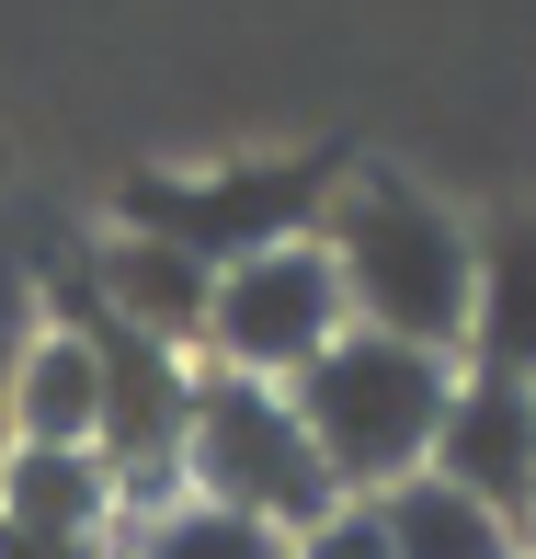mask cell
Returning <instances> with one entry per match:
<instances>
[{
	"label": "cell",
	"instance_id": "cell-1",
	"mask_svg": "<svg viewBox=\"0 0 536 559\" xmlns=\"http://www.w3.org/2000/svg\"><path fill=\"white\" fill-rule=\"evenodd\" d=\"M320 251H331V274H343L354 332L422 343V354L456 366L468 286H479V228H456L422 183H400V171H343L331 206H320Z\"/></svg>",
	"mask_w": 536,
	"mask_h": 559
},
{
	"label": "cell",
	"instance_id": "cell-2",
	"mask_svg": "<svg viewBox=\"0 0 536 559\" xmlns=\"http://www.w3.org/2000/svg\"><path fill=\"white\" fill-rule=\"evenodd\" d=\"M286 400H297V423H309L331 491H343V502H377V491H400V479L433 468L456 366L422 354V343H389V332H343Z\"/></svg>",
	"mask_w": 536,
	"mask_h": 559
},
{
	"label": "cell",
	"instance_id": "cell-3",
	"mask_svg": "<svg viewBox=\"0 0 536 559\" xmlns=\"http://www.w3.org/2000/svg\"><path fill=\"white\" fill-rule=\"evenodd\" d=\"M183 502L251 514V525H274V537H309L343 491H331V468H320V445H309V423H297L286 389L206 366L194 377V423H183Z\"/></svg>",
	"mask_w": 536,
	"mask_h": 559
},
{
	"label": "cell",
	"instance_id": "cell-4",
	"mask_svg": "<svg viewBox=\"0 0 536 559\" xmlns=\"http://www.w3.org/2000/svg\"><path fill=\"white\" fill-rule=\"evenodd\" d=\"M343 183V160L309 148V160H240V171H183V183H126V228L194 251L206 274L251 263L274 240H320V206Z\"/></svg>",
	"mask_w": 536,
	"mask_h": 559
},
{
	"label": "cell",
	"instance_id": "cell-5",
	"mask_svg": "<svg viewBox=\"0 0 536 559\" xmlns=\"http://www.w3.org/2000/svg\"><path fill=\"white\" fill-rule=\"evenodd\" d=\"M58 320L92 343V366H104V423H92V456H104L115 502H148L160 514V491L183 479V423H194V366L171 343L126 332V320H104L81 286H58Z\"/></svg>",
	"mask_w": 536,
	"mask_h": 559
},
{
	"label": "cell",
	"instance_id": "cell-6",
	"mask_svg": "<svg viewBox=\"0 0 536 559\" xmlns=\"http://www.w3.org/2000/svg\"><path fill=\"white\" fill-rule=\"evenodd\" d=\"M343 332H354V309H343V274H331L320 240H274L251 263H228L217 309H206V354L228 377H263V389H297Z\"/></svg>",
	"mask_w": 536,
	"mask_h": 559
},
{
	"label": "cell",
	"instance_id": "cell-7",
	"mask_svg": "<svg viewBox=\"0 0 536 559\" xmlns=\"http://www.w3.org/2000/svg\"><path fill=\"white\" fill-rule=\"evenodd\" d=\"M433 479L491 502L502 525H536V389L468 366L456 400H445V435H433Z\"/></svg>",
	"mask_w": 536,
	"mask_h": 559
},
{
	"label": "cell",
	"instance_id": "cell-8",
	"mask_svg": "<svg viewBox=\"0 0 536 559\" xmlns=\"http://www.w3.org/2000/svg\"><path fill=\"white\" fill-rule=\"evenodd\" d=\"M69 286L92 297L104 320H126V332H148V343H206V309H217V274L194 263V251H171V240H148V228H115L104 251H92Z\"/></svg>",
	"mask_w": 536,
	"mask_h": 559
},
{
	"label": "cell",
	"instance_id": "cell-9",
	"mask_svg": "<svg viewBox=\"0 0 536 559\" xmlns=\"http://www.w3.org/2000/svg\"><path fill=\"white\" fill-rule=\"evenodd\" d=\"M468 366L536 389V217H502L479 240V286H468Z\"/></svg>",
	"mask_w": 536,
	"mask_h": 559
},
{
	"label": "cell",
	"instance_id": "cell-10",
	"mask_svg": "<svg viewBox=\"0 0 536 559\" xmlns=\"http://www.w3.org/2000/svg\"><path fill=\"white\" fill-rule=\"evenodd\" d=\"M104 514H115V479L92 445H12L0 456V525L23 537H92L104 548Z\"/></svg>",
	"mask_w": 536,
	"mask_h": 559
},
{
	"label": "cell",
	"instance_id": "cell-11",
	"mask_svg": "<svg viewBox=\"0 0 536 559\" xmlns=\"http://www.w3.org/2000/svg\"><path fill=\"white\" fill-rule=\"evenodd\" d=\"M92 423H104V366L69 320H46L12 366V445H92Z\"/></svg>",
	"mask_w": 536,
	"mask_h": 559
},
{
	"label": "cell",
	"instance_id": "cell-12",
	"mask_svg": "<svg viewBox=\"0 0 536 559\" xmlns=\"http://www.w3.org/2000/svg\"><path fill=\"white\" fill-rule=\"evenodd\" d=\"M377 525H389V559H525V525H502L491 502H468L433 468L377 491Z\"/></svg>",
	"mask_w": 536,
	"mask_h": 559
},
{
	"label": "cell",
	"instance_id": "cell-13",
	"mask_svg": "<svg viewBox=\"0 0 536 559\" xmlns=\"http://www.w3.org/2000/svg\"><path fill=\"white\" fill-rule=\"evenodd\" d=\"M126 559H297V537H274L251 514H217V502H160Z\"/></svg>",
	"mask_w": 536,
	"mask_h": 559
},
{
	"label": "cell",
	"instance_id": "cell-14",
	"mask_svg": "<svg viewBox=\"0 0 536 559\" xmlns=\"http://www.w3.org/2000/svg\"><path fill=\"white\" fill-rule=\"evenodd\" d=\"M35 332H46V286H35V263L0 240V456H12V366H23Z\"/></svg>",
	"mask_w": 536,
	"mask_h": 559
},
{
	"label": "cell",
	"instance_id": "cell-15",
	"mask_svg": "<svg viewBox=\"0 0 536 559\" xmlns=\"http://www.w3.org/2000/svg\"><path fill=\"white\" fill-rule=\"evenodd\" d=\"M297 559H389V525H377V502H331L309 537H297Z\"/></svg>",
	"mask_w": 536,
	"mask_h": 559
},
{
	"label": "cell",
	"instance_id": "cell-16",
	"mask_svg": "<svg viewBox=\"0 0 536 559\" xmlns=\"http://www.w3.org/2000/svg\"><path fill=\"white\" fill-rule=\"evenodd\" d=\"M0 559H104L92 537H23V525H0Z\"/></svg>",
	"mask_w": 536,
	"mask_h": 559
},
{
	"label": "cell",
	"instance_id": "cell-17",
	"mask_svg": "<svg viewBox=\"0 0 536 559\" xmlns=\"http://www.w3.org/2000/svg\"><path fill=\"white\" fill-rule=\"evenodd\" d=\"M525 559H536V548H525Z\"/></svg>",
	"mask_w": 536,
	"mask_h": 559
}]
</instances>
